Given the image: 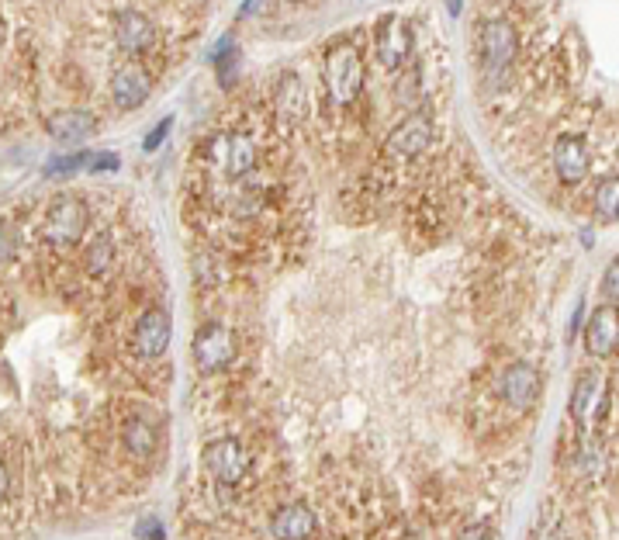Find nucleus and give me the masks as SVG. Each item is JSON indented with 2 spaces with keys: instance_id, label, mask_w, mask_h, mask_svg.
I'll return each instance as SVG.
<instances>
[{
  "instance_id": "nucleus-18",
  "label": "nucleus",
  "mask_w": 619,
  "mask_h": 540,
  "mask_svg": "<svg viewBox=\"0 0 619 540\" xmlns=\"http://www.w3.org/2000/svg\"><path fill=\"white\" fill-rule=\"evenodd\" d=\"M125 447L132 450L135 457H149L156 450V430L153 423H146V419H132V423L125 426Z\"/></svg>"
},
{
  "instance_id": "nucleus-26",
  "label": "nucleus",
  "mask_w": 619,
  "mask_h": 540,
  "mask_svg": "<svg viewBox=\"0 0 619 540\" xmlns=\"http://www.w3.org/2000/svg\"><path fill=\"white\" fill-rule=\"evenodd\" d=\"M457 540H492V530H488L485 523H474V527H467Z\"/></svg>"
},
{
  "instance_id": "nucleus-14",
  "label": "nucleus",
  "mask_w": 619,
  "mask_h": 540,
  "mask_svg": "<svg viewBox=\"0 0 619 540\" xmlns=\"http://www.w3.org/2000/svg\"><path fill=\"white\" fill-rule=\"evenodd\" d=\"M45 129H49V135L56 142L77 146V142L90 139V135H97V118L90 115V111L73 108V111H59V115H52Z\"/></svg>"
},
{
  "instance_id": "nucleus-21",
  "label": "nucleus",
  "mask_w": 619,
  "mask_h": 540,
  "mask_svg": "<svg viewBox=\"0 0 619 540\" xmlns=\"http://www.w3.org/2000/svg\"><path fill=\"white\" fill-rule=\"evenodd\" d=\"M87 167V156H59V160H52L49 167H45V174H73V170Z\"/></svg>"
},
{
  "instance_id": "nucleus-15",
  "label": "nucleus",
  "mask_w": 619,
  "mask_h": 540,
  "mask_svg": "<svg viewBox=\"0 0 619 540\" xmlns=\"http://www.w3.org/2000/svg\"><path fill=\"white\" fill-rule=\"evenodd\" d=\"M115 39L118 45H122L125 52H142V49H149L156 39V28H153V21L146 18V14H139V11H118V18H115Z\"/></svg>"
},
{
  "instance_id": "nucleus-22",
  "label": "nucleus",
  "mask_w": 619,
  "mask_h": 540,
  "mask_svg": "<svg viewBox=\"0 0 619 540\" xmlns=\"http://www.w3.org/2000/svg\"><path fill=\"white\" fill-rule=\"evenodd\" d=\"M602 295H606L609 302H619V257L606 267V274H602Z\"/></svg>"
},
{
  "instance_id": "nucleus-10",
  "label": "nucleus",
  "mask_w": 619,
  "mask_h": 540,
  "mask_svg": "<svg viewBox=\"0 0 619 540\" xmlns=\"http://www.w3.org/2000/svg\"><path fill=\"white\" fill-rule=\"evenodd\" d=\"M149 90H153V80H149V73L142 70L139 63H125L122 70H115V77H111V101L122 111H132V108H139V104H146Z\"/></svg>"
},
{
  "instance_id": "nucleus-9",
  "label": "nucleus",
  "mask_w": 619,
  "mask_h": 540,
  "mask_svg": "<svg viewBox=\"0 0 619 540\" xmlns=\"http://www.w3.org/2000/svg\"><path fill=\"white\" fill-rule=\"evenodd\" d=\"M606 378L599 371L581 374L575 381V392H571V419L581 426H592L602 416V405H606Z\"/></svg>"
},
{
  "instance_id": "nucleus-17",
  "label": "nucleus",
  "mask_w": 619,
  "mask_h": 540,
  "mask_svg": "<svg viewBox=\"0 0 619 540\" xmlns=\"http://www.w3.org/2000/svg\"><path fill=\"white\" fill-rule=\"evenodd\" d=\"M554 170L561 180H568V184H578L581 177L588 174V149L585 142L575 139V135H564V139H557L554 146Z\"/></svg>"
},
{
  "instance_id": "nucleus-23",
  "label": "nucleus",
  "mask_w": 619,
  "mask_h": 540,
  "mask_svg": "<svg viewBox=\"0 0 619 540\" xmlns=\"http://www.w3.org/2000/svg\"><path fill=\"white\" fill-rule=\"evenodd\" d=\"M87 167H90V170H118V156H115V153L87 156Z\"/></svg>"
},
{
  "instance_id": "nucleus-24",
  "label": "nucleus",
  "mask_w": 619,
  "mask_h": 540,
  "mask_svg": "<svg viewBox=\"0 0 619 540\" xmlns=\"http://www.w3.org/2000/svg\"><path fill=\"white\" fill-rule=\"evenodd\" d=\"M139 537L142 540H163V523L160 520H142L139 523Z\"/></svg>"
},
{
  "instance_id": "nucleus-25",
  "label": "nucleus",
  "mask_w": 619,
  "mask_h": 540,
  "mask_svg": "<svg viewBox=\"0 0 619 540\" xmlns=\"http://www.w3.org/2000/svg\"><path fill=\"white\" fill-rule=\"evenodd\" d=\"M170 125H173V118H163L160 129H153V132L146 135V149H156V146H160V142L166 139V132H170Z\"/></svg>"
},
{
  "instance_id": "nucleus-3",
  "label": "nucleus",
  "mask_w": 619,
  "mask_h": 540,
  "mask_svg": "<svg viewBox=\"0 0 619 540\" xmlns=\"http://www.w3.org/2000/svg\"><path fill=\"white\" fill-rule=\"evenodd\" d=\"M205 468L215 482L222 485H239L249 471V454L239 440L232 437H222V440H211L205 447Z\"/></svg>"
},
{
  "instance_id": "nucleus-1",
  "label": "nucleus",
  "mask_w": 619,
  "mask_h": 540,
  "mask_svg": "<svg viewBox=\"0 0 619 540\" xmlns=\"http://www.w3.org/2000/svg\"><path fill=\"white\" fill-rule=\"evenodd\" d=\"M322 80H326V90L336 104L357 101L360 87H364V63H360V52L353 49L350 42H336L326 52Z\"/></svg>"
},
{
  "instance_id": "nucleus-27",
  "label": "nucleus",
  "mask_w": 619,
  "mask_h": 540,
  "mask_svg": "<svg viewBox=\"0 0 619 540\" xmlns=\"http://www.w3.org/2000/svg\"><path fill=\"white\" fill-rule=\"evenodd\" d=\"M4 257H7V260L14 257V229H11V225L4 229Z\"/></svg>"
},
{
  "instance_id": "nucleus-12",
  "label": "nucleus",
  "mask_w": 619,
  "mask_h": 540,
  "mask_svg": "<svg viewBox=\"0 0 619 540\" xmlns=\"http://www.w3.org/2000/svg\"><path fill=\"white\" fill-rule=\"evenodd\" d=\"M516 49H519V39L509 21L495 18L481 28V52H485V63L492 66V70H505V66L516 59Z\"/></svg>"
},
{
  "instance_id": "nucleus-2",
  "label": "nucleus",
  "mask_w": 619,
  "mask_h": 540,
  "mask_svg": "<svg viewBox=\"0 0 619 540\" xmlns=\"http://www.w3.org/2000/svg\"><path fill=\"white\" fill-rule=\"evenodd\" d=\"M87 219H90V212L80 198H59L56 205L49 208V215H45L42 236L49 239L52 246H73L83 236V229H87Z\"/></svg>"
},
{
  "instance_id": "nucleus-6",
  "label": "nucleus",
  "mask_w": 619,
  "mask_h": 540,
  "mask_svg": "<svg viewBox=\"0 0 619 540\" xmlns=\"http://www.w3.org/2000/svg\"><path fill=\"white\" fill-rule=\"evenodd\" d=\"M502 399L512 405L516 412H526V409H533L540 399V388H543V378H540V371L533 364H509L505 367V374H502Z\"/></svg>"
},
{
  "instance_id": "nucleus-5",
  "label": "nucleus",
  "mask_w": 619,
  "mask_h": 540,
  "mask_svg": "<svg viewBox=\"0 0 619 540\" xmlns=\"http://www.w3.org/2000/svg\"><path fill=\"white\" fill-rule=\"evenodd\" d=\"M194 360L205 371H218V367L232 364L236 360V336L225 326H218V322H208L194 336Z\"/></svg>"
},
{
  "instance_id": "nucleus-20",
  "label": "nucleus",
  "mask_w": 619,
  "mask_h": 540,
  "mask_svg": "<svg viewBox=\"0 0 619 540\" xmlns=\"http://www.w3.org/2000/svg\"><path fill=\"white\" fill-rule=\"evenodd\" d=\"M111 257H115V246H111V236H97L87 250V270L90 274H101V270L111 267Z\"/></svg>"
},
{
  "instance_id": "nucleus-8",
  "label": "nucleus",
  "mask_w": 619,
  "mask_h": 540,
  "mask_svg": "<svg viewBox=\"0 0 619 540\" xmlns=\"http://www.w3.org/2000/svg\"><path fill=\"white\" fill-rule=\"evenodd\" d=\"M585 347L592 357H613L619 350V309L616 305H599L588 315Z\"/></svg>"
},
{
  "instance_id": "nucleus-4",
  "label": "nucleus",
  "mask_w": 619,
  "mask_h": 540,
  "mask_svg": "<svg viewBox=\"0 0 619 540\" xmlns=\"http://www.w3.org/2000/svg\"><path fill=\"white\" fill-rule=\"evenodd\" d=\"M374 49H377V59H381L388 70H398V66L409 59L412 52V28L405 18H398V14H388V18H381V25H377V35H374Z\"/></svg>"
},
{
  "instance_id": "nucleus-13",
  "label": "nucleus",
  "mask_w": 619,
  "mask_h": 540,
  "mask_svg": "<svg viewBox=\"0 0 619 540\" xmlns=\"http://www.w3.org/2000/svg\"><path fill=\"white\" fill-rule=\"evenodd\" d=\"M433 142V122H429L426 115H412L405 118L402 125H398L395 132L388 135V153L391 156H402V160H412V156H419L422 149Z\"/></svg>"
},
{
  "instance_id": "nucleus-19",
  "label": "nucleus",
  "mask_w": 619,
  "mask_h": 540,
  "mask_svg": "<svg viewBox=\"0 0 619 540\" xmlns=\"http://www.w3.org/2000/svg\"><path fill=\"white\" fill-rule=\"evenodd\" d=\"M595 212L599 219L616 222L619 219V177H606L595 187Z\"/></svg>"
},
{
  "instance_id": "nucleus-7",
  "label": "nucleus",
  "mask_w": 619,
  "mask_h": 540,
  "mask_svg": "<svg viewBox=\"0 0 619 540\" xmlns=\"http://www.w3.org/2000/svg\"><path fill=\"white\" fill-rule=\"evenodd\" d=\"M170 315L163 309H149L142 312V319L135 322L132 329V350L139 357L146 360H156L166 354V347H170Z\"/></svg>"
},
{
  "instance_id": "nucleus-11",
  "label": "nucleus",
  "mask_w": 619,
  "mask_h": 540,
  "mask_svg": "<svg viewBox=\"0 0 619 540\" xmlns=\"http://www.w3.org/2000/svg\"><path fill=\"white\" fill-rule=\"evenodd\" d=\"M211 156H215V163L229 177H243L256 163V146L249 135H218L215 146H211Z\"/></svg>"
},
{
  "instance_id": "nucleus-16",
  "label": "nucleus",
  "mask_w": 619,
  "mask_h": 540,
  "mask_svg": "<svg viewBox=\"0 0 619 540\" xmlns=\"http://www.w3.org/2000/svg\"><path fill=\"white\" fill-rule=\"evenodd\" d=\"M270 534L277 540H312L315 534V513L308 506H284L270 520Z\"/></svg>"
}]
</instances>
